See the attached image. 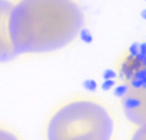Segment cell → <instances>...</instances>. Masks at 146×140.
Here are the masks:
<instances>
[{"label":"cell","instance_id":"10","mask_svg":"<svg viewBox=\"0 0 146 140\" xmlns=\"http://www.w3.org/2000/svg\"><path fill=\"white\" fill-rule=\"evenodd\" d=\"M146 76V69H142L137 71L135 74V78L142 79Z\"/></svg>","mask_w":146,"mask_h":140},{"label":"cell","instance_id":"1","mask_svg":"<svg viewBox=\"0 0 146 140\" xmlns=\"http://www.w3.org/2000/svg\"><path fill=\"white\" fill-rule=\"evenodd\" d=\"M9 24L18 50L39 51L58 48L73 38L83 15L73 0H20L12 8Z\"/></svg>","mask_w":146,"mask_h":140},{"label":"cell","instance_id":"12","mask_svg":"<svg viewBox=\"0 0 146 140\" xmlns=\"http://www.w3.org/2000/svg\"><path fill=\"white\" fill-rule=\"evenodd\" d=\"M142 62L138 60L136 58L135 59L133 62L132 65H131L132 68L133 69V70H135V69H138L139 68H140L141 66V64H142Z\"/></svg>","mask_w":146,"mask_h":140},{"label":"cell","instance_id":"8","mask_svg":"<svg viewBox=\"0 0 146 140\" xmlns=\"http://www.w3.org/2000/svg\"><path fill=\"white\" fill-rule=\"evenodd\" d=\"M129 52L131 55L134 57H136L139 53V45L138 43H133L129 48Z\"/></svg>","mask_w":146,"mask_h":140},{"label":"cell","instance_id":"13","mask_svg":"<svg viewBox=\"0 0 146 140\" xmlns=\"http://www.w3.org/2000/svg\"><path fill=\"white\" fill-rule=\"evenodd\" d=\"M139 53L146 56V43H143L139 45Z\"/></svg>","mask_w":146,"mask_h":140},{"label":"cell","instance_id":"15","mask_svg":"<svg viewBox=\"0 0 146 140\" xmlns=\"http://www.w3.org/2000/svg\"><path fill=\"white\" fill-rule=\"evenodd\" d=\"M141 16L144 20H146V9H144L142 11Z\"/></svg>","mask_w":146,"mask_h":140},{"label":"cell","instance_id":"6","mask_svg":"<svg viewBox=\"0 0 146 140\" xmlns=\"http://www.w3.org/2000/svg\"><path fill=\"white\" fill-rule=\"evenodd\" d=\"M115 82L112 79H106L105 80L102 84V89L104 91L110 90L114 85Z\"/></svg>","mask_w":146,"mask_h":140},{"label":"cell","instance_id":"9","mask_svg":"<svg viewBox=\"0 0 146 140\" xmlns=\"http://www.w3.org/2000/svg\"><path fill=\"white\" fill-rule=\"evenodd\" d=\"M143 81L142 79H138L135 78L132 81V85L135 88H139L143 86Z\"/></svg>","mask_w":146,"mask_h":140},{"label":"cell","instance_id":"14","mask_svg":"<svg viewBox=\"0 0 146 140\" xmlns=\"http://www.w3.org/2000/svg\"><path fill=\"white\" fill-rule=\"evenodd\" d=\"M146 57V56H145V55H144L141 54V53H139L136 56V58L138 60H139V61H140L141 62H143V60H144V59Z\"/></svg>","mask_w":146,"mask_h":140},{"label":"cell","instance_id":"4","mask_svg":"<svg viewBox=\"0 0 146 140\" xmlns=\"http://www.w3.org/2000/svg\"><path fill=\"white\" fill-rule=\"evenodd\" d=\"M122 70L123 73L125 75L127 79H130L132 77L133 74V69L131 66H128L127 63L123 64Z\"/></svg>","mask_w":146,"mask_h":140},{"label":"cell","instance_id":"17","mask_svg":"<svg viewBox=\"0 0 146 140\" xmlns=\"http://www.w3.org/2000/svg\"><path fill=\"white\" fill-rule=\"evenodd\" d=\"M145 1H146V0H145Z\"/></svg>","mask_w":146,"mask_h":140},{"label":"cell","instance_id":"16","mask_svg":"<svg viewBox=\"0 0 146 140\" xmlns=\"http://www.w3.org/2000/svg\"><path fill=\"white\" fill-rule=\"evenodd\" d=\"M143 64H144L145 66H146V57H145V58L144 59V60H143Z\"/></svg>","mask_w":146,"mask_h":140},{"label":"cell","instance_id":"7","mask_svg":"<svg viewBox=\"0 0 146 140\" xmlns=\"http://www.w3.org/2000/svg\"><path fill=\"white\" fill-rule=\"evenodd\" d=\"M117 74L112 69H106L105 71L103 73V78L105 80L106 79H112L113 78H114L116 77Z\"/></svg>","mask_w":146,"mask_h":140},{"label":"cell","instance_id":"2","mask_svg":"<svg viewBox=\"0 0 146 140\" xmlns=\"http://www.w3.org/2000/svg\"><path fill=\"white\" fill-rule=\"evenodd\" d=\"M141 102L140 100L135 98H127L125 102L124 106L127 109H134L140 106Z\"/></svg>","mask_w":146,"mask_h":140},{"label":"cell","instance_id":"5","mask_svg":"<svg viewBox=\"0 0 146 140\" xmlns=\"http://www.w3.org/2000/svg\"><path fill=\"white\" fill-rule=\"evenodd\" d=\"M128 87L125 85H121L118 86L114 90V94L117 97H122L127 92Z\"/></svg>","mask_w":146,"mask_h":140},{"label":"cell","instance_id":"11","mask_svg":"<svg viewBox=\"0 0 146 140\" xmlns=\"http://www.w3.org/2000/svg\"><path fill=\"white\" fill-rule=\"evenodd\" d=\"M81 33L83 40L86 42H91L92 41V37L90 36L88 32L85 30H83L82 31H81Z\"/></svg>","mask_w":146,"mask_h":140},{"label":"cell","instance_id":"3","mask_svg":"<svg viewBox=\"0 0 146 140\" xmlns=\"http://www.w3.org/2000/svg\"><path fill=\"white\" fill-rule=\"evenodd\" d=\"M83 86L85 90L93 92L97 89V83L94 79H86L83 81Z\"/></svg>","mask_w":146,"mask_h":140}]
</instances>
